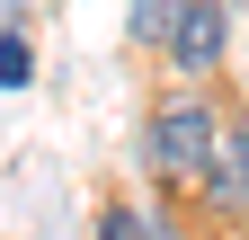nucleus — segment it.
I'll return each mask as SVG.
<instances>
[{"mask_svg":"<svg viewBox=\"0 0 249 240\" xmlns=\"http://www.w3.org/2000/svg\"><path fill=\"white\" fill-rule=\"evenodd\" d=\"M142 152H151V169H160V178H205L213 152H223V125H213L205 98H160V107H151Z\"/></svg>","mask_w":249,"mask_h":240,"instance_id":"obj_1","label":"nucleus"},{"mask_svg":"<svg viewBox=\"0 0 249 240\" xmlns=\"http://www.w3.org/2000/svg\"><path fill=\"white\" fill-rule=\"evenodd\" d=\"M98 240H160V231H151L134 205H107V214H98Z\"/></svg>","mask_w":249,"mask_h":240,"instance_id":"obj_5","label":"nucleus"},{"mask_svg":"<svg viewBox=\"0 0 249 240\" xmlns=\"http://www.w3.org/2000/svg\"><path fill=\"white\" fill-rule=\"evenodd\" d=\"M196 187L223 205V214H249V125H231V134H223V152H213V169L196 178Z\"/></svg>","mask_w":249,"mask_h":240,"instance_id":"obj_3","label":"nucleus"},{"mask_svg":"<svg viewBox=\"0 0 249 240\" xmlns=\"http://www.w3.org/2000/svg\"><path fill=\"white\" fill-rule=\"evenodd\" d=\"M27 71H36V53H27V36H0V89H18Z\"/></svg>","mask_w":249,"mask_h":240,"instance_id":"obj_6","label":"nucleus"},{"mask_svg":"<svg viewBox=\"0 0 249 240\" xmlns=\"http://www.w3.org/2000/svg\"><path fill=\"white\" fill-rule=\"evenodd\" d=\"M223 45H231V9H223V0H187V18H178V36H169V63L187 80H205L213 63H223Z\"/></svg>","mask_w":249,"mask_h":240,"instance_id":"obj_2","label":"nucleus"},{"mask_svg":"<svg viewBox=\"0 0 249 240\" xmlns=\"http://www.w3.org/2000/svg\"><path fill=\"white\" fill-rule=\"evenodd\" d=\"M178 18H187V0H134V36H142V45H169Z\"/></svg>","mask_w":249,"mask_h":240,"instance_id":"obj_4","label":"nucleus"}]
</instances>
